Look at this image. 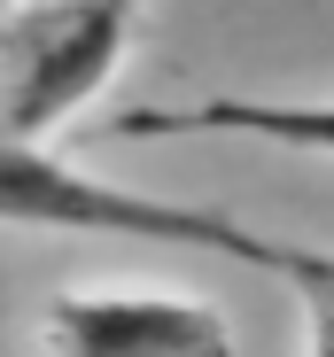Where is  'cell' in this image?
I'll list each match as a JSON object with an SVG mask.
<instances>
[{
  "instance_id": "cell-1",
  "label": "cell",
  "mask_w": 334,
  "mask_h": 357,
  "mask_svg": "<svg viewBox=\"0 0 334 357\" xmlns=\"http://www.w3.org/2000/svg\"><path fill=\"white\" fill-rule=\"evenodd\" d=\"M0 225H16V233H117V241L202 249V257H226V264L272 272V280H288V287L334 280V249L257 233V225L210 210V202L117 187V178L78 171L70 155H54L47 140H8V132H0Z\"/></svg>"
},
{
  "instance_id": "cell-2",
  "label": "cell",
  "mask_w": 334,
  "mask_h": 357,
  "mask_svg": "<svg viewBox=\"0 0 334 357\" xmlns=\"http://www.w3.org/2000/svg\"><path fill=\"white\" fill-rule=\"evenodd\" d=\"M140 0H8L0 16V132L47 140L117 78Z\"/></svg>"
},
{
  "instance_id": "cell-3",
  "label": "cell",
  "mask_w": 334,
  "mask_h": 357,
  "mask_svg": "<svg viewBox=\"0 0 334 357\" xmlns=\"http://www.w3.org/2000/svg\"><path fill=\"white\" fill-rule=\"evenodd\" d=\"M39 334L70 357H218L234 349L226 311L163 287H109V295H63L47 303Z\"/></svg>"
},
{
  "instance_id": "cell-4",
  "label": "cell",
  "mask_w": 334,
  "mask_h": 357,
  "mask_svg": "<svg viewBox=\"0 0 334 357\" xmlns=\"http://www.w3.org/2000/svg\"><path fill=\"white\" fill-rule=\"evenodd\" d=\"M109 140H264L334 155V101H187V109H117Z\"/></svg>"
},
{
  "instance_id": "cell-5",
  "label": "cell",
  "mask_w": 334,
  "mask_h": 357,
  "mask_svg": "<svg viewBox=\"0 0 334 357\" xmlns=\"http://www.w3.org/2000/svg\"><path fill=\"white\" fill-rule=\"evenodd\" d=\"M303 303H311V349H326L334 357V280H319V287H296Z\"/></svg>"
},
{
  "instance_id": "cell-6",
  "label": "cell",
  "mask_w": 334,
  "mask_h": 357,
  "mask_svg": "<svg viewBox=\"0 0 334 357\" xmlns=\"http://www.w3.org/2000/svg\"><path fill=\"white\" fill-rule=\"evenodd\" d=\"M0 16H8V0H0Z\"/></svg>"
}]
</instances>
